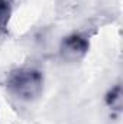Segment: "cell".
<instances>
[{
	"mask_svg": "<svg viewBox=\"0 0 123 124\" xmlns=\"http://www.w3.org/2000/svg\"><path fill=\"white\" fill-rule=\"evenodd\" d=\"M6 88L15 98L33 102L44 91V74L35 66L15 68L7 74Z\"/></svg>",
	"mask_w": 123,
	"mask_h": 124,
	"instance_id": "1",
	"label": "cell"
},
{
	"mask_svg": "<svg viewBox=\"0 0 123 124\" xmlns=\"http://www.w3.org/2000/svg\"><path fill=\"white\" fill-rule=\"evenodd\" d=\"M90 49V38L84 32H72L60 43V56L65 62L81 61Z\"/></svg>",
	"mask_w": 123,
	"mask_h": 124,
	"instance_id": "2",
	"label": "cell"
},
{
	"mask_svg": "<svg viewBox=\"0 0 123 124\" xmlns=\"http://www.w3.org/2000/svg\"><path fill=\"white\" fill-rule=\"evenodd\" d=\"M104 101H106V105L112 110V111H122V107H123V93H122V87L120 84L112 87L106 97H104Z\"/></svg>",
	"mask_w": 123,
	"mask_h": 124,
	"instance_id": "3",
	"label": "cell"
},
{
	"mask_svg": "<svg viewBox=\"0 0 123 124\" xmlns=\"http://www.w3.org/2000/svg\"><path fill=\"white\" fill-rule=\"evenodd\" d=\"M6 33H7L6 31H1V29H0V40H1V39H3V38L6 36Z\"/></svg>",
	"mask_w": 123,
	"mask_h": 124,
	"instance_id": "5",
	"label": "cell"
},
{
	"mask_svg": "<svg viewBox=\"0 0 123 124\" xmlns=\"http://www.w3.org/2000/svg\"><path fill=\"white\" fill-rule=\"evenodd\" d=\"M10 15H12V1L10 0H0V29L1 31H6Z\"/></svg>",
	"mask_w": 123,
	"mask_h": 124,
	"instance_id": "4",
	"label": "cell"
}]
</instances>
